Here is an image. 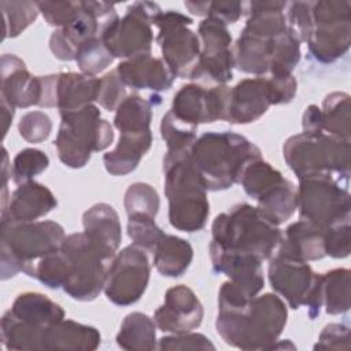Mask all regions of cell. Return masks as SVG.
Returning a JSON list of instances; mask_svg holds the SVG:
<instances>
[{
    "label": "cell",
    "instance_id": "1",
    "mask_svg": "<svg viewBox=\"0 0 351 351\" xmlns=\"http://www.w3.org/2000/svg\"><path fill=\"white\" fill-rule=\"evenodd\" d=\"M288 310L274 293L250 298L226 281L218 292L215 329L222 340L240 350H271L287 325Z\"/></svg>",
    "mask_w": 351,
    "mask_h": 351
},
{
    "label": "cell",
    "instance_id": "2",
    "mask_svg": "<svg viewBox=\"0 0 351 351\" xmlns=\"http://www.w3.org/2000/svg\"><path fill=\"white\" fill-rule=\"evenodd\" d=\"M281 236V229L256 207L240 203L213 221L208 252H234L265 261L274 255Z\"/></svg>",
    "mask_w": 351,
    "mask_h": 351
},
{
    "label": "cell",
    "instance_id": "3",
    "mask_svg": "<svg viewBox=\"0 0 351 351\" xmlns=\"http://www.w3.org/2000/svg\"><path fill=\"white\" fill-rule=\"evenodd\" d=\"M262 158L261 149L233 132H207L191 148V159L207 191H225L240 181L245 166Z\"/></svg>",
    "mask_w": 351,
    "mask_h": 351
},
{
    "label": "cell",
    "instance_id": "4",
    "mask_svg": "<svg viewBox=\"0 0 351 351\" xmlns=\"http://www.w3.org/2000/svg\"><path fill=\"white\" fill-rule=\"evenodd\" d=\"M163 174L170 225L186 233L202 230L208 219L210 203L207 189L192 163L191 151H166Z\"/></svg>",
    "mask_w": 351,
    "mask_h": 351
},
{
    "label": "cell",
    "instance_id": "5",
    "mask_svg": "<svg viewBox=\"0 0 351 351\" xmlns=\"http://www.w3.org/2000/svg\"><path fill=\"white\" fill-rule=\"evenodd\" d=\"M64 236L63 226L55 221L1 222V280L19 271L29 276L38 259L60 248Z\"/></svg>",
    "mask_w": 351,
    "mask_h": 351
},
{
    "label": "cell",
    "instance_id": "6",
    "mask_svg": "<svg viewBox=\"0 0 351 351\" xmlns=\"http://www.w3.org/2000/svg\"><path fill=\"white\" fill-rule=\"evenodd\" d=\"M60 126L55 148L63 165L71 169L84 167L93 151H103L112 144L114 132L95 104L60 111Z\"/></svg>",
    "mask_w": 351,
    "mask_h": 351
},
{
    "label": "cell",
    "instance_id": "7",
    "mask_svg": "<svg viewBox=\"0 0 351 351\" xmlns=\"http://www.w3.org/2000/svg\"><path fill=\"white\" fill-rule=\"evenodd\" d=\"M350 140H343L325 132L293 134L282 145L287 165L298 176H339L350 177Z\"/></svg>",
    "mask_w": 351,
    "mask_h": 351
},
{
    "label": "cell",
    "instance_id": "8",
    "mask_svg": "<svg viewBox=\"0 0 351 351\" xmlns=\"http://www.w3.org/2000/svg\"><path fill=\"white\" fill-rule=\"evenodd\" d=\"M350 177L307 176L299 178V218L314 223L322 230L350 219Z\"/></svg>",
    "mask_w": 351,
    "mask_h": 351
},
{
    "label": "cell",
    "instance_id": "9",
    "mask_svg": "<svg viewBox=\"0 0 351 351\" xmlns=\"http://www.w3.org/2000/svg\"><path fill=\"white\" fill-rule=\"evenodd\" d=\"M69 261V277L63 285L66 293L80 302H90L104 288L108 261L84 232L64 236L62 245Z\"/></svg>",
    "mask_w": 351,
    "mask_h": 351
},
{
    "label": "cell",
    "instance_id": "10",
    "mask_svg": "<svg viewBox=\"0 0 351 351\" xmlns=\"http://www.w3.org/2000/svg\"><path fill=\"white\" fill-rule=\"evenodd\" d=\"M313 27L307 40L308 51L321 63H333L350 48L351 3L311 1Z\"/></svg>",
    "mask_w": 351,
    "mask_h": 351
},
{
    "label": "cell",
    "instance_id": "11",
    "mask_svg": "<svg viewBox=\"0 0 351 351\" xmlns=\"http://www.w3.org/2000/svg\"><path fill=\"white\" fill-rule=\"evenodd\" d=\"M267 276L271 288L280 293L293 310L306 306L314 319L322 307L321 274L304 261L274 254L269 261Z\"/></svg>",
    "mask_w": 351,
    "mask_h": 351
},
{
    "label": "cell",
    "instance_id": "12",
    "mask_svg": "<svg viewBox=\"0 0 351 351\" xmlns=\"http://www.w3.org/2000/svg\"><path fill=\"white\" fill-rule=\"evenodd\" d=\"M192 22L178 11H162L152 22L159 30L156 41L162 59L176 77L189 80H195L200 59L199 36L189 29Z\"/></svg>",
    "mask_w": 351,
    "mask_h": 351
},
{
    "label": "cell",
    "instance_id": "13",
    "mask_svg": "<svg viewBox=\"0 0 351 351\" xmlns=\"http://www.w3.org/2000/svg\"><path fill=\"white\" fill-rule=\"evenodd\" d=\"M162 12L156 3L134 1L122 18H117L103 33L101 40L114 58L132 59L151 55L152 22Z\"/></svg>",
    "mask_w": 351,
    "mask_h": 351
},
{
    "label": "cell",
    "instance_id": "14",
    "mask_svg": "<svg viewBox=\"0 0 351 351\" xmlns=\"http://www.w3.org/2000/svg\"><path fill=\"white\" fill-rule=\"evenodd\" d=\"M118 18L114 4L106 1H81L77 15L49 37V48L60 60H75L78 48L90 38L101 37Z\"/></svg>",
    "mask_w": 351,
    "mask_h": 351
},
{
    "label": "cell",
    "instance_id": "15",
    "mask_svg": "<svg viewBox=\"0 0 351 351\" xmlns=\"http://www.w3.org/2000/svg\"><path fill=\"white\" fill-rule=\"evenodd\" d=\"M151 266L145 250L130 244L121 250L107 267L104 293L117 306H129L140 300L149 281Z\"/></svg>",
    "mask_w": 351,
    "mask_h": 351
},
{
    "label": "cell",
    "instance_id": "16",
    "mask_svg": "<svg viewBox=\"0 0 351 351\" xmlns=\"http://www.w3.org/2000/svg\"><path fill=\"white\" fill-rule=\"evenodd\" d=\"M200 40V59L195 80H207L217 85H226L233 78L232 34L225 23L204 18L197 29Z\"/></svg>",
    "mask_w": 351,
    "mask_h": 351
},
{
    "label": "cell",
    "instance_id": "17",
    "mask_svg": "<svg viewBox=\"0 0 351 351\" xmlns=\"http://www.w3.org/2000/svg\"><path fill=\"white\" fill-rule=\"evenodd\" d=\"M229 92L228 85L204 88L197 84H186L174 95L170 111L178 119L196 128L200 123L225 121Z\"/></svg>",
    "mask_w": 351,
    "mask_h": 351
},
{
    "label": "cell",
    "instance_id": "18",
    "mask_svg": "<svg viewBox=\"0 0 351 351\" xmlns=\"http://www.w3.org/2000/svg\"><path fill=\"white\" fill-rule=\"evenodd\" d=\"M282 104L280 93L270 77L244 78L230 88L226 122L251 123L259 119L270 106Z\"/></svg>",
    "mask_w": 351,
    "mask_h": 351
},
{
    "label": "cell",
    "instance_id": "19",
    "mask_svg": "<svg viewBox=\"0 0 351 351\" xmlns=\"http://www.w3.org/2000/svg\"><path fill=\"white\" fill-rule=\"evenodd\" d=\"M204 310L196 293L186 285H176L166 291L163 304L156 308V328L167 333H185L199 328Z\"/></svg>",
    "mask_w": 351,
    "mask_h": 351
},
{
    "label": "cell",
    "instance_id": "20",
    "mask_svg": "<svg viewBox=\"0 0 351 351\" xmlns=\"http://www.w3.org/2000/svg\"><path fill=\"white\" fill-rule=\"evenodd\" d=\"M0 97L14 107L38 106L41 99V77L32 75L25 62L12 53L1 56Z\"/></svg>",
    "mask_w": 351,
    "mask_h": 351
},
{
    "label": "cell",
    "instance_id": "21",
    "mask_svg": "<svg viewBox=\"0 0 351 351\" xmlns=\"http://www.w3.org/2000/svg\"><path fill=\"white\" fill-rule=\"evenodd\" d=\"M58 206V200L45 185L27 181L18 185L1 208V222H32L45 217Z\"/></svg>",
    "mask_w": 351,
    "mask_h": 351
},
{
    "label": "cell",
    "instance_id": "22",
    "mask_svg": "<svg viewBox=\"0 0 351 351\" xmlns=\"http://www.w3.org/2000/svg\"><path fill=\"white\" fill-rule=\"evenodd\" d=\"M122 82L132 89H151L154 92L171 88L176 75L160 58L143 55L126 59L117 66Z\"/></svg>",
    "mask_w": 351,
    "mask_h": 351
},
{
    "label": "cell",
    "instance_id": "23",
    "mask_svg": "<svg viewBox=\"0 0 351 351\" xmlns=\"http://www.w3.org/2000/svg\"><path fill=\"white\" fill-rule=\"evenodd\" d=\"M214 273L225 274L229 281L250 298L256 296L265 287L262 261L243 254L215 252L210 254Z\"/></svg>",
    "mask_w": 351,
    "mask_h": 351
},
{
    "label": "cell",
    "instance_id": "24",
    "mask_svg": "<svg viewBox=\"0 0 351 351\" xmlns=\"http://www.w3.org/2000/svg\"><path fill=\"white\" fill-rule=\"evenodd\" d=\"M84 233L111 261L122 240V228L118 213L107 203H96L82 215Z\"/></svg>",
    "mask_w": 351,
    "mask_h": 351
},
{
    "label": "cell",
    "instance_id": "25",
    "mask_svg": "<svg viewBox=\"0 0 351 351\" xmlns=\"http://www.w3.org/2000/svg\"><path fill=\"white\" fill-rule=\"evenodd\" d=\"M100 333L95 326L62 319L41 332L38 350L92 351L100 346Z\"/></svg>",
    "mask_w": 351,
    "mask_h": 351
},
{
    "label": "cell",
    "instance_id": "26",
    "mask_svg": "<svg viewBox=\"0 0 351 351\" xmlns=\"http://www.w3.org/2000/svg\"><path fill=\"white\" fill-rule=\"evenodd\" d=\"M274 254L310 262L326 256L325 232L314 223L299 219L282 232L281 241Z\"/></svg>",
    "mask_w": 351,
    "mask_h": 351
},
{
    "label": "cell",
    "instance_id": "27",
    "mask_svg": "<svg viewBox=\"0 0 351 351\" xmlns=\"http://www.w3.org/2000/svg\"><path fill=\"white\" fill-rule=\"evenodd\" d=\"M8 313L25 326L38 332L40 336L45 328L66 317L64 310L58 303L38 292L18 295Z\"/></svg>",
    "mask_w": 351,
    "mask_h": 351
},
{
    "label": "cell",
    "instance_id": "28",
    "mask_svg": "<svg viewBox=\"0 0 351 351\" xmlns=\"http://www.w3.org/2000/svg\"><path fill=\"white\" fill-rule=\"evenodd\" d=\"M152 144V133L148 132H122L117 147L104 154L103 162L111 176H126L132 173L147 154Z\"/></svg>",
    "mask_w": 351,
    "mask_h": 351
},
{
    "label": "cell",
    "instance_id": "29",
    "mask_svg": "<svg viewBox=\"0 0 351 351\" xmlns=\"http://www.w3.org/2000/svg\"><path fill=\"white\" fill-rule=\"evenodd\" d=\"M100 78L84 73H59L56 84V107L70 111L97 100Z\"/></svg>",
    "mask_w": 351,
    "mask_h": 351
},
{
    "label": "cell",
    "instance_id": "30",
    "mask_svg": "<svg viewBox=\"0 0 351 351\" xmlns=\"http://www.w3.org/2000/svg\"><path fill=\"white\" fill-rule=\"evenodd\" d=\"M271 40L241 30L233 47L234 67L256 77L269 73Z\"/></svg>",
    "mask_w": 351,
    "mask_h": 351
},
{
    "label": "cell",
    "instance_id": "31",
    "mask_svg": "<svg viewBox=\"0 0 351 351\" xmlns=\"http://www.w3.org/2000/svg\"><path fill=\"white\" fill-rule=\"evenodd\" d=\"M152 254L154 265L162 276L180 277L192 262L193 248L189 241L178 236L165 234Z\"/></svg>",
    "mask_w": 351,
    "mask_h": 351
},
{
    "label": "cell",
    "instance_id": "32",
    "mask_svg": "<svg viewBox=\"0 0 351 351\" xmlns=\"http://www.w3.org/2000/svg\"><path fill=\"white\" fill-rule=\"evenodd\" d=\"M117 344L121 348L130 351L158 348L155 321L140 311L128 314L117 335Z\"/></svg>",
    "mask_w": 351,
    "mask_h": 351
},
{
    "label": "cell",
    "instance_id": "33",
    "mask_svg": "<svg viewBox=\"0 0 351 351\" xmlns=\"http://www.w3.org/2000/svg\"><path fill=\"white\" fill-rule=\"evenodd\" d=\"M256 202V208L261 214L271 223L280 226L298 210V188L292 181L284 178L281 184Z\"/></svg>",
    "mask_w": 351,
    "mask_h": 351
},
{
    "label": "cell",
    "instance_id": "34",
    "mask_svg": "<svg viewBox=\"0 0 351 351\" xmlns=\"http://www.w3.org/2000/svg\"><path fill=\"white\" fill-rule=\"evenodd\" d=\"M350 270L344 267L329 270L321 274L322 306L330 315L343 314L351 306Z\"/></svg>",
    "mask_w": 351,
    "mask_h": 351
},
{
    "label": "cell",
    "instance_id": "35",
    "mask_svg": "<svg viewBox=\"0 0 351 351\" xmlns=\"http://www.w3.org/2000/svg\"><path fill=\"white\" fill-rule=\"evenodd\" d=\"M284 178L285 177L270 163H267L262 158H258L251 160L245 166L239 184H241L244 192L250 197L259 200L271 189H274L278 184H281Z\"/></svg>",
    "mask_w": 351,
    "mask_h": 351
},
{
    "label": "cell",
    "instance_id": "36",
    "mask_svg": "<svg viewBox=\"0 0 351 351\" xmlns=\"http://www.w3.org/2000/svg\"><path fill=\"white\" fill-rule=\"evenodd\" d=\"M322 129L326 134L350 140V95L332 92L325 96L321 108Z\"/></svg>",
    "mask_w": 351,
    "mask_h": 351
},
{
    "label": "cell",
    "instance_id": "37",
    "mask_svg": "<svg viewBox=\"0 0 351 351\" xmlns=\"http://www.w3.org/2000/svg\"><path fill=\"white\" fill-rule=\"evenodd\" d=\"M152 106L138 95H129L115 110L114 126L122 132H148Z\"/></svg>",
    "mask_w": 351,
    "mask_h": 351
},
{
    "label": "cell",
    "instance_id": "38",
    "mask_svg": "<svg viewBox=\"0 0 351 351\" xmlns=\"http://www.w3.org/2000/svg\"><path fill=\"white\" fill-rule=\"evenodd\" d=\"M300 41L289 29L271 40L269 74L276 77L289 75L300 60Z\"/></svg>",
    "mask_w": 351,
    "mask_h": 351
},
{
    "label": "cell",
    "instance_id": "39",
    "mask_svg": "<svg viewBox=\"0 0 351 351\" xmlns=\"http://www.w3.org/2000/svg\"><path fill=\"white\" fill-rule=\"evenodd\" d=\"M51 289L63 288L69 277V261L62 248L38 259L29 274Z\"/></svg>",
    "mask_w": 351,
    "mask_h": 351
},
{
    "label": "cell",
    "instance_id": "40",
    "mask_svg": "<svg viewBox=\"0 0 351 351\" xmlns=\"http://www.w3.org/2000/svg\"><path fill=\"white\" fill-rule=\"evenodd\" d=\"M196 126L178 119L170 110L162 117L160 134L169 152L191 151L196 140Z\"/></svg>",
    "mask_w": 351,
    "mask_h": 351
},
{
    "label": "cell",
    "instance_id": "41",
    "mask_svg": "<svg viewBox=\"0 0 351 351\" xmlns=\"http://www.w3.org/2000/svg\"><path fill=\"white\" fill-rule=\"evenodd\" d=\"M0 7L4 18L3 38L19 36L37 19L40 12L37 3L34 1H1Z\"/></svg>",
    "mask_w": 351,
    "mask_h": 351
},
{
    "label": "cell",
    "instance_id": "42",
    "mask_svg": "<svg viewBox=\"0 0 351 351\" xmlns=\"http://www.w3.org/2000/svg\"><path fill=\"white\" fill-rule=\"evenodd\" d=\"M114 60V56L104 45L101 37H95L84 43L75 56V62L84 74L96 75L107 69Z\"/></svg>",
    "mask_w": 351,
    "mask_h": 351
},
{
    "label": "cell",
    "instance_id": "43",
    "mask_svg": "<svg viewBox=\"0 0 351 351\" xmlns=\"http://www.w3.org/2000/svg\"><path fill=\"white\" fill-rule=\"evenodd\" d=\"M165 234L166 233L156 225L155 218L138 213L128 215V236L132 239L133 244L143 250L154 252Z\"/></svg>",
    "mask_w": 351,
    "mask_h": 351
},
{
    "label": "cell",
    "instance_id": "44",
    "mask_svg": "<svg viewBox=\"0 0 351 351\" xmlns=\"http://www.w3.org/2000/svg\"><path fill=\"white\" fill-rule=\"evenodd\" d=\"M49 165L45 152L36 148H25L19 151L11 166V178L16 185L32 181L34 176L43 173Z\"/></svg>",
    "mask_w": 351,
    "mask_h": 351
},
{
    "label": "cell",
    "instance_id": "45",
    "mask_svg": "<svg viewBox=\"0 0 351 351\" xmlns=\"http://www.w3.org/2000/svg\"><path fill=\"white\" fill-rule=\"evenodd\" d=\"M126 214H145L152 218L156 217L160 206L158 192L147 182H134L125 192Z\"/></svg>",
    "mask_w": 351,
    "mask_h": 351
},
{
    "label": "cell",
    "instance_id": "46",
    "mask_svg": "<svg viewBox=\"0 0 351 351\" xmlns=\"http://www.w3.org/2000/svg\"><path fill=\"white\" fill-rule=\"evenodd\" d=\"M287 26L292 34L302 43L308 40L313 21H311V1H292L287 5Z\"/></svg>",
    "mask_w": 351,
    "mask_h": 351
},
{
    "label": "cell",
    "instance_id": "47",
    "mask_svg": "<svg viewBox=\"0 0 351 351\" xmlns=\"http://www.w3.org/2000/svg\"><path fill=\"white\" fill-rule=\"evenodd\" d=\"M18 130L27 143H43L51 134L52 121L43 111H29L21 118Z\"/></svg>",
    "mask_w": 351,
    "mask_h": 351
},
{
    "label": "cell",
    "instance_id": "48",
    "mask_svg": "<svg viewBox=\"0 0 351 351\" xmlns=\"http://www.w3.org/2000/svg\"><path fill=\"white\" fill-rule=\"evenodd\" d=\"M128 96L126 85L119 78L117 69L111 70L100 78V89L96 101H99L103 108L115 111Z\"/></svg>",
    "mask_w": 351,
    "mask_h": 351
},
{
    "label": "cell",
    "instance_id": "49",
    "mask_svg": "<svg viewBox=\"0 0 351 351\" xmlns=\"http://www.w3.org/2000/svg\"><path fill=\"white\" fill-rule=\"evenodd\" d=\"M325 232V252L326 255L343 259L350 255L351 251V229L350 219L341 221L329 226Z\"/></svg>",
    "mask_w": 351,
    "mask_h": 351
},
{
    "label": "cell",
    "instance_id": "50",
    "mask_svg": "<svg viewBox=\"0 0 351 351\" xmlns=\"http://www.w3.org/2000/svg\"><path fill=\"white\" fill-rule=\"evenodd\" d=\"M38 11L51 26H66L80 11L81 1H37Z\"/></svg>",
    "mask_w": 351,
    "mask_h": 351
},
{
    "label": "cell",
    "instance_id": "51",
    "mask_svg": "<svg viewBox=\"0 0 351 351\" xmlns=\"http://www.w3.org/2000/svg\"><path fill=\"white\" fill-rule=\"evenodd\" d=\"M159 350H215V346L202 333L185 332L163 336L158 341Z\"/></svg>",
    "mask_w": 351,
    "mask_h": 351
},
{
    "label": "cell",
    "instance_id": "52",
    "mask_svg": "<svg viewBox=\"0 0 351 351\" xmlns=\"http://www.w3.org/2000/svg\"><path fill=\"white\" fill-rule=\"evenodd\" d=\"M350 326L346 324H328L319 333L314 350H350Z\"/></svg>",
    "mask_w": 351,
    "mask_h": 351
},
{
    "label": "cell",
    "instance_id": "53",
    "mask_svg": "<svg viewBox=\"0 0 351 351\" xmlns=\"http://www.w3.org/2000/svg\"><path fill=\"white\" fill-rule=\"evenodd\" d=\"M243 14V1H210L206 18H213L225 25H229L237 22Z\"/></svg>",
    "mask_w": 351,
    "mask_h": 351
},
{
    "label": "cell",
    "instance_id": "54",
    "mask_svg": "<svg viewBox=\"0 0 351 351\" xmlns=\"http://www.w3.org/2000/svg\"><path fill=\"white\" fill-rule=\"evenodd\" d=\"M41 77V99L40 107H56V84L58 74L40 75Z\"/></svg>",
    "mask_w": 351,
    "mask_h": 351
},
{
    "label": "cell",
    "instance_id": "55",
    "mask_svg": "<svg viewBox=\"0 0 351 351\" xmlns=\"http://www.w3.org/2000/svg\"><path fill=\"white\" fill-rule=\"evenodd\" d=\"M303 132L306 133H321L322 129V115L321 108L315 104H311L306 108L303 118H302Z\"/></svg>",
    "mask_w": 351,
    "mask_h": 351
},
{
    "label": "cell",
    "instance_id": "56",
    "mask_svg": "<svg viewBox=\"0 0 351 351\" xmlns=\"http://www.w3.org/2000/svg\"><path fill=\"white\" fill-rule=\"evenodd\" d=\"M15 107L11 106L7 100L1 99V121H3V138L5 137L10 125L12 123V118H14V110Z\"/></svg>",
    "mask_w": 351,
    "mask_h": 351
},
{
    "label": "cell",
    "instance_id": "57",
    "mask_svg": "<svg viewBox=\"0 0 351 351\" xmlns=\"http://www.w3.org/2000/svg\"><path fill=\"white\" fill-rule=\"evenodd\" d=\"M184 4L189 10V12H192L193 15L207 16L210 1H185Z\"/></svg>",
    "mask_w": 351,
    "mask_h": 351
}]
</instances>
